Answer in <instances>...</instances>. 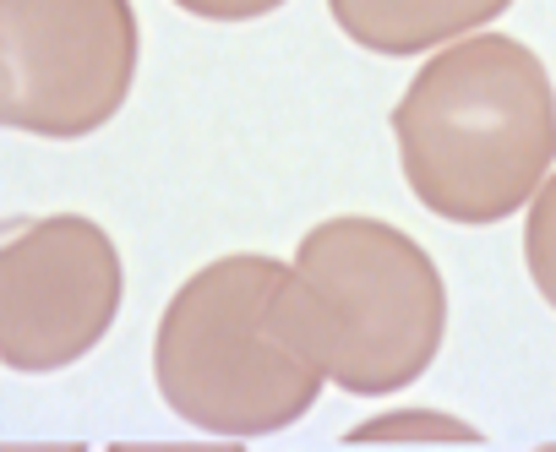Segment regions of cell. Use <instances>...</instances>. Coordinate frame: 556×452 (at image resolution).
Returning a JSON list of instances; mask_svg holds the SVG:
<instances>
[{
	"label": "cell",
	"mask_w": 556,
	"mask_h": 452,
	"mask_svg": "<svg viewBox=\"0 0 556 452\" xmlns=\"http://www.w3.org/2000/svg\"><path fill=\"white\" fill-rule=\"evenodd\" d=\"M131 0H0V120L77 142L110 126L137 82Z\"/></svg>",
	"instance_id": "4"
},
{
	"label": "cell",
	"mask_w": 556,
	"mask_h": 452,
	"mask_svg": "<svg viewBox=\"0 0 556 452\" xmlns=\"http://www.w3.org/2000/svg\"><path fill=\"white\" fill-rule=\"evenodd\" d=\"M290 262L235 251L197 268L153 333L164 409L207 436H273L306 419L328 387L290 317Z\"/></svg>",
	"instance_id": "2"
},
{
	"label": "cell",
	"mask_w": 556,
	"mask_h": 452,
	"mask_svg": "<svg viewBox=\"0 0 556 452\" xmlns=\"http://www.w3.org/2000/svg\"><path fill=\"white\" fill-rule=\"evenodd\" d=\"M175 7L202 17V23H256V17L278 12L285 0H175Z\"/></svg>",
	"instance_id": "9"
},
{
	"label": "cell",
	"mask_w": 556,
	"mask_h": 452,
	"mask_svg": "<svg viewBox=\"0 0 556 452\" xmlns=\"http://www.w3.org/2000/svg\"><path fill=\"white\" fill-rule=\"evenodd\" d=\"M507 7L513 0H328V17L361 50L409 61L491 28Z\"/></svg>",
	"instance_id": "6"
},
{
	"label": "cell",
	"mask_w": 556,
	"mask_h": 452,
	"mask_svg": "<svg viewBox=\"0 0 556 452\" xmlns=\"http://www.w3.org/2000/svg\"><path fill=\"white\" fill-rule=\"evenodd\" d=\"M285 295L323 376L355 398L409 387L447 338V284L431 251L388 218L339 212L312 223Z\"/></svg>",
	"instance_id": "3"
},
{
	"label": "cell",
	"mask_w": 556,
	"mask_h": 452,
	"mask_svg": "<svg viewBox=\"0 0 556 452\" xmlns=\"http://www.w3.org/2000/svg\"><path fill=\"white\" fill-rule=\"evenodd\" d=\"M344 441L350 447H361V441H480V425H469L437 403H404V409H382V414L361 419Z\"/></svg>",
	"instance_id": "7"
},
{
	"label": "cell",
	"mask_w": 556,
	"mask_h": 452,
	"mask_svg": "<svg viewBox=\"0 0 556 452\" xmlns=\"http://www.w3.org/2000/svg\"><path fill=\"white\" fill-rule=\"evenodd\" d=\"M523 268H529V284L540 289V300L556 311V169L523 207Z\"/></svg>",
	"instance_id": "8"
},
{
	"label": "cell",
	"mask_w": 556,
	"mask_h": 452,
	"mask_svg": "<svg viewBox=\"0 0 556 452\" xmlns=\"http://www.w3.org/2000/svg\"><path fill=\"white\" fill-rule=\"evenodd\" d=\"M126 300L115 241L83 212L12 223L0 246V365L50 376L104 344Z\"/></svg>",
	"instance_id": "5"
},
{
	"label": "cell",
	"mask_w": 556,
	"mask_h": 452,
	"mask_svg": "<svg viewBox=\"0 0 556 452\" xmlns=\"http://www.w3.org/2000/svg\"><path fill=\"white\" fill-rule=\"evenodd\" d=\"M399 169L415 202L447 223H502L556 169V82L507 34H469L409 77L393 104Z\"/></svg>",
	"instance_id": "1"
}]
</instances>
